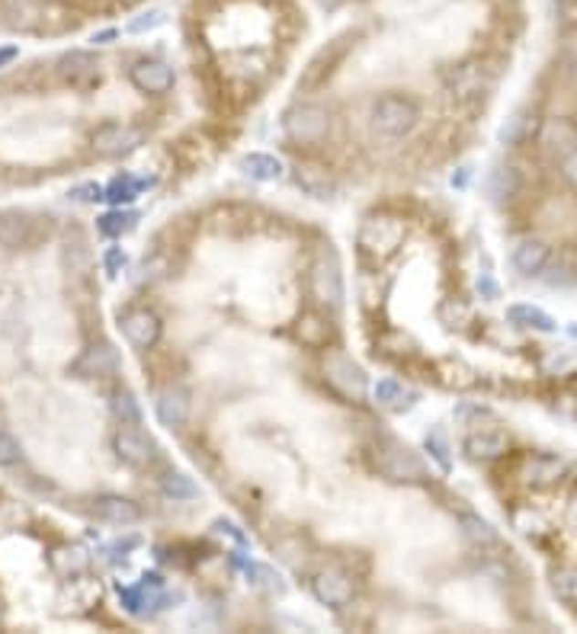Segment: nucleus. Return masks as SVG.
I'll return each mask as SVG.
<instances>
[{
    "mask_svg": "<svg viewBox=\"0 0 577 634\" xmlns=\"http://www.w3.org/2000/svg\"><path fill=\"white\" fill-rule=\"evenodd\" d=\"M417 125V106L414 99L398 97V93H388L375 103L372 109V129L385 138H404L407 131Z\"/></svg>",
    "mask_w": 577,
    "mask_h": 634,
    "instance_id": "obj_1",
    "label": "nucleus"
},
{
    "mask_svg": "<svg viewBox=\"0 0 577 634\" xmlns=\"http://www.w3.org/2000/svg\"><path fill=\"white\" fill-rule=\"evenodd\" d=\"M311 292L328 307L343 305V269L334 250L321 247L315 254V263H311Z\"/></svg>",
    "mask_w": 577,
    "mask_h": 634,
    "instance_id": "obj_2",
    "label": "nucleus"
},
{
    "mask_svg": "<svg viewBox=\"0 0 577 634\" xmlns=\"http://www.w3.org/2000/svg\"><path fill=\"white\" fill-rule=\"evenodd\" d=\"M330 129V116L318 103H299L286 112V135L296 144H318Z\"/></svg>",
    "mask_w": 577,
    "mask_h": 634,
    "instance_id": "obj_3",
    "label": "nucleus"
},
{
    "mask_svg": "<svg viewBox=\"0 0 577 634\" xmlns=\"http://www.w3.org/2000/svg\"><path fill=\"white\" fill-rule=\"evenodd\" d=\"M404 241V224L392 215H375L360 228V247L372 256H392Z\"/></svg>",
    "mask_w": 577,
    "mask_h": 634,
    "instance_id": "obj_4",
    "label": "nucleus"
},
{
    "mask_svg": "<svg viewBox=\"0 0 577 634\" xmlns=\"http://www.w3.org/2000/svg\"><path fill=\"white\" fill-rule=\"evenodd\" d=\"M324 375H328L330 385H334L337 391H341L343 398H350V400H360L362 394H366V388H369V379H366V372H362V366L350 359V356H343V353H328V356H324Z\"/></svg>",
    "mask_w": 577,
    "mask_h": 634,
    "instance_id": "obj_5",
    "label": "nucleus"
},
{
    "mask_svg": "<svg viewBox=\"0 0 577 634\" xmlns=\"http://www.w3.org/2000/svg\"><path fill=\"white\" fill-rule=\"evenodd\" d=\"M539 144L555 161H571L577 154V125L564 116H551L539 129Z\"/></svg>",
    "mask_w": 577,
    "mask_h": 634,
    "instance_id": "obj_6",
    "label": "nucleus"
},
{
    "mask_svg": "<svg viewBox=\"0 0 577 634\" xmlns=\"http://www.w3.org/2000/svg\"><path fill=\"white\" fill-rule=\"evenodd\" d=\"M138 144H142V131L122 122H110L93 131V151L100 157H122L129 151H135Z\"/></svg>",
    "mask_w": 577,
    "mask_h": 634,
    "instance_id": "obj_7",
    "label": "nucleus"
},
{
    "mask_svg": "<svg viewBox=\"0 0 577 634\" xmlns=\"http://www.w3.org/2000/svg\"><path fill=\"white\" fill-rule=\"evenodd\" d=\"M379 468L394 481H424L426 478L424 458H420L417 452L404 449V445H388L379 455Z\"/></svg>",
    "mask_w": 577,
    "mask_h": 634,
    "instance_id": "obj_8",
    "label": "nucleus"
},
{
    "mask_svg": "<svg viewBox=\"0 0 577 634\" xmlns=\"http://www.w3.org/2000/svg\"><path fill=\"white\" fill-rule=\"evenodd\" d=\"M39 241V224L26 212H0V247L20 250Z\"/></svg>",
    "mask_w": 577,
    "mask_h": 634,
    "instance_id": "obj_9",
    "label": "nucleus"
},
{
    "mask_svg": "<svg viewBox=\"0 0 577 634\" xmlns=\"http://www.w3.org/2000/svg\"><path fill=\"white\" fill-rule=\"evenodd\" d=\"M311 589H315V599L324 602V606L330 608H343L353 602V580H350L343 570H321V574H315V580H311Z\"/></svg>",
    "mask_w": 577,
    "mask_h": 634,
    "instance_id": "obj_10",
    "label": "nucleus"
},
{
    "mask_svg": "<svg viewBox=\"0 0 577 634\" xmlns=\"http://www.w3.org/2000/svg\"><path fill=\"white\" fill-rule=\"evenodd\" d=\"M58 78L74 90H90L93 84H100V65L93 55L71 52L58 61Z\"/></svg>",
    "mask_w": 577,
    "mask_h": 634,
    "instance_id": "obj_11",
    "label": "nucleus"
},
{
    "mask_svg": "<svg viewBox=\"0 0 577 634\" xmlns=\"http://www.w3.org/2000/svg\"><path fill=\"white\" fill-rule=\"evenodd\" d=\"M122 334L135 349H152L161 340V321L152 311H131L122 317Z\"/></svg>",
    "mask_w": 577,
    "mask_h": 634,
    "instance_id": "obj_12",
    "label": "nucleus"
},
{
    "mask_svg": "<svg viewBox=\"0 0 577 634\" xmlns=\"http://www.w3.org/2000/svg\"><path fill=\"white\" fill-rule=\"evenodd\" d=\"M116 366H119L116 349L110 343H93L74 362V375H80V379H106V375L116 372Z\"/></svg>",
    "mask_w": 577,
    "mask_h": 634,
    "instance_id": "obj_13",
    "label": "nucleus"
},
{
    "mask_svg": "<svg viewBox=\"0 0 577 634\" xmlns=\"http://www.w3.org/2000/svg\"><path fill=\"white\" fill-rule=\"evenodd\" d=\"M116 455L131 468H148L154 462V445L135 430V426H122L116 432Z\"/></svg>",
    "mask_w": 577,
    "mask_h": 634,
    "instance_id": "obj_14",
    "label": "nucleus"
},
{
    "mask_svg": "<svg viewBox=\"0 0 577 634\" xmlns=\"http://www.w3.org/2000/svg\"><path fill=\"white\" fill-rule=\"evenodd\" d=\"M129 80L142 93H167L173 87V68L164 61H138L129 71Z\"/></svg>",
    "mask_w": 577,
    "mask_h": 634,
    "instance_id": "obj_15",
    "label": "nucleus"
},
{
    "mask_svg": "<svg viewBox=\"0 0 577 634\" xmlns=\"http://www.w3.org/2000/svg\"><path fill=\"white\" fill-rule=\"evenodd\" d=\"M343 52H347V46H343V39H337L330 48H324L318 58L309 61V68L302 71V78H299V90L302 93H311L318 90V87L324 84V80L330 78V71H334V65L343 58Z\"/></svg>",
    "mask_w": 577,
    "mask_h": 634,
    "instance_id": "obj_16",
    "label": "nucleus"
},
{
    "mask_svg": "<svg viewBox=\"0 0 577 634\" xmlns=\"http://www.w3.org/2000/svg\"><path fill=\"white\" fill-rule=\"evenodd\" d=\"M154 407H158V420L167 430H180V426L190 420V394L180 385L164 388V391L158 394V404Z\"/></svg>",
    "mask_w": 577,
    "mask_h": 634,
    "instance_id": "obj_17",
    "label": "nucleus"
},
{
    "mask_svg": "<svg viewBox=\"0 0 577 634\" xmlns=\"http://www.w3.org/2000/svg\"><path fill=\"white\" fill-rule=\"evenodd\" d=\"M93 516L112 525H131L142 519V510H138V504H131L125 497H100L93 504Z\"/></svg>",
    "mask_w": 577,
    "mask_h": 634,
    "instance_id": "obj_18",
    "label": "nucleus"
},
{
    "mask_svg": "<svg viewBox=\"0 0 577 634\" xmlns=\"http://www.w3.org/2000/svg\"><path fill=\"white\" fill-rule=\"evenodd\" d=\"M466 452L475 462H491V458H500L507 452V436L498 430L472 432V436L466 439Z\"/></svg>",
    "mask_w": 577,
    "mask_h": 634,
    "instance_id": "obj_19",
    "label": "nucleus"
},
{
    "mask_svg": "<svg viewBox=\"0 0 577 634\" xmlns=\"http://www.w3.org/2000/svg\"><path fill=\"white\" fill-rule=\"evenodd\" d=\"M545 263H549V247H545L542 241H536V237H530V241H519L517 250H513V266H517L523 275L542 273Z\"/></svg>",
    "mask_w": 577,
    "mask_h": 634,
    "instance_id": "obj_20",
    "label": "nucleus"
},
{
    "mask_svg": "<svg viewBox=\"0 0 577 634\" xmlns=\"http://www.w3.org/2000/svg\"><path fill=\"white\" fill-rule=\"evenodd\" d=\"M507 321L517 324V327L539 330V334H551V330H555V317H551V314H545L542 307H536V305H513V307H507Z\"/></svg>",
    "mask_w": 577,
    "mask_h": 634,
    "instance_id": "obj_21",
    "label": "nucleus"
},
{
    "mask_svg": "<svg viewBox=\"0 0 577 634\" xmlns=\"http://www.w3.org/2000/svg\"><path fill=\"white\" fill-rule=\"evenodd\" d=\"M296 180H299V186L315 199H328L330 192H334V180H330V173L318 164H299Z\"/></svg>",
    "mask_w": 577,
    "mask_h": 634,
    "instance_id": "obj_22",
    "label": "nucleus"
},
{
    "mask_svg": "<svg viewBox=\"0 0 577 634\" xmlns=\"http://www.w3.org/2000/svg\"><path fill=\"white\" fill-rule=\"evenodd\" d=\"M241 171L247 173L250 180H263V183H269V180H279L282 177L279 157H273V154H247L241 161Z\"/></svg>",
    "mask_w": 577,
    "mask_h": 634,
    "instance_id": "obj_23",
    "label": "nucleus"
},
{
    "mask_svg": "<svg viewBox=\"0 0 577 634\" xmlns=\"http://www.w3.org/2000/svg\"><path fill=\"white\" fill-rule=\"evenodd\" d=\"M328 337H330V327L321 314L305 311L302 317H299V340H302L305 347H328Z\"/></svg>",
    "mask_w": 577,
    "mask_h": 634,
    "instance_id": "obj_24",
    "label": "nucleus"
},
{
    "mask_svg": "<svg viewBox=\"0 0 577 634\" xmlns=\"http://www.w3.org/2000/svg\"><path fill=\"white\" fill-rule=\"evenodd\" d=\"M564 471V464L558 462V458H532V462H526V481L536 487L542 484H551V481H558V474Z\"/></svg>",
    "mask_w": 577,
    "mask_h": 634,
    "instance_id": "obj_25",
    "label": "nucleus"
},
{
    "mask_svg": "<svg viewBox=\"0 0 577 634\" xmlns=\"http://www.w3.org/2000/svg\"><path fill=\"white\" fill-rule=\"evenodd\" d=\"M52 567L58 570L61 577H78V574H84L87 570V551L84 548H61V551H55L52 555Z\"/></svg>",
    "mask_w": 577,
    "mask_h": 634,
    "instance_id": "obj_26",
    "label": "nucleus"
},
{
    "mask_svg": "<svg viewBox=\"0 0 577 634\" xmlns=\"http://www.w3.org/2000/svg\"><path fill=\"white\" fill-rule=\"evenodd\" d=\"M112 413H116V420L122 426H138L142 423V407H138V400H135V394L131 391H125V388H119L116 394H112Z\"/></svg>",
    "mask_w": 577,
    "mask_h": 634,
    "instance_id": "obj_27",
    "label": "nucleus"
},
{
    "mask_svg": "<svg viewBox=\"0 0 577 634\" xmlns=\"http://www.w3.org/2000/svg\"><path fill=\"white\" fill-rule=\"evenodd\" d=\"M459 525H462V532H466L468 542H475V545H494V542H498V532H494L491 523H485L481 516L466 513V516L459 519Z\"/></svg>",
    "mask_w": 577,
    "mask_h": 634,
    "instance_id": "obj_28",
    "label": "nucleus"
},
{
    "mask_svg": "<svg viewBox=\"0 0 577 634\" xmlns=\"http://www.w3.org/2000/svg\"><path fill=\"white\" fill-rule=\"evenodd\" d=\"M407 398H411V394H407L404 388H401L398 381H392V379H385V381H379V385H375V400H379L382 407H394V411H401V407H407Z\"/></svg>",
    "mask_w": 577,
    "mask_h": 634,
    "instance_id": "obj_29",
    "label": "nucleus"
},
{
    "mask_svg": "<svg viewBox=\"0 0 577 634\" xmlns=\"http://www.w3.org/2000/svg\"><path fill=\"white\" fill-rule=\"evenodd\" d=\"M164 494L173 500H196L199 497V487L193 484V478L186 474H167L164 478Z\"/></svg>",
    "mask_w": 577,
    "mask_h": 634,
    "instance_id": "obj_30",
    "label": "nucleus"
},
{
    "mask_svg": "<svg viewBox=\"0 0 577 634\" xmlns=\"http://www.w3.org/2000/svg\"><path fill=\"white\" fill-rule=\"evenodd\" d=\"M488 190H491L494 199L510 196V192L517 190V173H513L510 167H498V171L491 173V180H488Z\"/></svg>",
    "mask_w": 577,
    "mask_h": 634,
    "instance_id": "obj_31",
    "label": "nucleus"
},
{
    "mask_svg": "<svg viewBox=\"0 0 577 634\" xmlns=\"http://www.w3.org/2000/svg\"><path fill=\"white\" fill-rule=\"evenodd\" d=\"M138 190H142V183H138V180H131L129 173H125V177L112 180L110 190H106V199H110V203H129V199L138 196Z\"/></svg>",
    "mask_w": 577,
    "mask_h": 634,
    "instance_id": "obj_32",
    "label": "nucleus"
},
{
    "mask_svg": "<svg viewBox=\"0 0 577 634\" xmlns=\"http://www.w3.org/2000/svg\"><path fill=\"white\" fill-rule=\"evenodd\" d=\"M119 599H122V606L129 608V612H144V606L152 602V593H148V583H142L138 589H119Z\"/></svg>",
    "mask_w": 577,
    "mask_h": 634,
    "instance_id": "obj_33",
    "label": "nucleus"
},
{
    "mask_svg": "<svg viewBox=\"0 0 577 634\" xmlns=\"http://www.w3.org/2000/svg\"><path fill=\"white\" fill-rule=\"evenodd\" d=\"M23 458V449L10 432L0 430V468H14L16 462Z\"/></svg>",
    "mask_w": 577,
    "mask_h": 634,
    "instance_id": "obj_34",
    "label": "nucleus"
},
{
    "mask_svg": "<svg viewBox=\"0 0 577 634\" xmlns=\"http://www.w3.org/2000/svg\"><path fill=\"white\" fill-rule=\"evenodd\" d=\"M131 222H135V215H129V212H110V215H103L100 218V231H103V234H122V231H129L131 228Z\"/></svg>",
    "mask_w": 577,
    "mask_h": 634,
    "instance_id": "obj_35",
    "label": "nucleus"
},
{
    "mask_svg": "<svg viewBox=\"0 0 577 634\" xmlns=\"http://www.w3.org/2000/svg\"><path fill=\"white\" fill-rule=\"evenodd\" d=\"M555 593L568 602H577V570H561L555 577Z\"/></svg>",
    "mask_w": 577,
    "mask_h": 634,
    "instance_id": "obj_36",
    "label": "nucleus"
},
{
    "mask_svg": "<svg viewBox=\"0 0 577 634\" xmlns=\"http://www.w3.org/2000/svg\"><path fill=\"white\" fill-rule=\"evenodd\" d=\"M577 369V359L574 356H549L545 359V372H551V375H571Z\"/></svg>",
    "mask_w": 577,
    "mask_h": 634,
    "instance_id": "obj_37",
    "label": "nucleus"
},
{
    "mask_svg": "<svg viewBox=\"0 0 577 634\" xmlns=\"http://www.w3.org/2000/svg\"><path fill=\"white\" fill-rule=\"evenodd\" d=\"M167 16L161 14V10H152V14H144L142 20H135V23H129V33H144V29H154V26H161Z\"/></svg>",
    "mask_w": 577,
    "mask_h": 634,
    "instance_id": "obj_38",
    "label": "nucleus"
},
{
    "mask_svg": "<svg viewBox=\"0 0 577 634\" xmlns=\"http://www.w3.org/2000/svg\"><path fill=\"white\" fill-rule=\"evenodd\" d=\"M71 199H78V203H97V199H106V190H100L97 183H87L71 190Z\"/></svg>",
    "mask_w": 577,
    "mask_h": 634,
    "instance_id": "obj_39",
    "label": "nucleus"
},
{
    "mask_svg": "<svg viewBox=\"0 0 577 634\" xmlns=\"http://www.w3.org/2000/svg\"><path fill=\"white\" fill-rule=\"evenodd\" d=\"M517 529H523L526 535H532V532H542V519L523 510V513H517Z\"/></svg>",
    "mask_w": 577,
    "mask_h": 634,
    "instance_id": "obj_40",
    "label": "nucleus"
},
{
    "mask_svg": "<svg viewBox=\"0 0 577 634\" xmlns=\"http://www.w3.org/2000/svg\"><path fill=\"white\" fill-rule=\"evenodd\" d=\"M426 449H430V452H433V458L440 462V468H449L446 445H443V439H440V436H430V439H426Z\"/></svg>",
    "mask_w": 577,
    "mask_h": 634,
    "instance_id": "obj_41",
    "label": "nucleus"
},
{
    "mask_svg": "<svg viewBox=\"0 0 577 634\" xmlns=\"http://www.w3.org/2000/svg\"><path fill=\"white\" fill-rule=\"evenodd\" d=\"M564 68H568V74H571V78H574L577 80V46H571L568 48V52H564Z\"/></svg>",
    "mask_w": 577,
    "mask_h": 634,
    "instance_id": "obj_42",
    "label": "nucleus"
},
{
    "mask_svg": "<svg viewBox=\"0 0 577 634\" xmlns=\"http://www.w3.org/2000/svg\"><path fill=\"white\" fill-rule=\"evenodd\" d=\"M119 263H122V254H119V250H110V256H106V269H110V273H116Z\"/></svg>",
    "mask_w": 577,
    "mask_h": 634,
    "instance_id": "obj_43",
    "label": "nucleus"
},
{
    "mask_svg": "<svg viewBox=\"0 0 577 634\" xmlns=\"http://www.w3.org/2000/svg\"><path fill=\"white\" fill-rule=\"evenodd\" d=\"M16 58V48L10 46V48H0V65H7V61H14Z\"/></svg>",
    "mask_w": 577,
    "mask_h": 634,
    "instance_id": "obj_44",
    "label": "nucleus"
},
{
    "mask_svg": "<svg viewBox=\"0 0 577 634\" xmlns=\"http://www.w3.org/2000/svg\"><path fill=\"white\" fill-rule=\"evenodd\" d=\"M564 164H568V167H564V171H568V177H571V180H574V183H577V154L571 157V161H564Z\"/></svg>",
    "mask_w": 577,
    "mask_h": 634,
    "instance_id": "obj_45",
    "label": "nucleus"
},
{
    "mask_svg": "<svg viewBox=\"0 0 577 634\" xmlns=\"http://www.w3.org/2000/svg\"><path fill=\"white\" fill-rule=\"evenodd\" d=\"M318 4H321L324 10H337L343 4V0H318Z\"/></svg>",
    "mask_w": 577,
    "mask_h": 634,
    "instance_id": "obj_46",
    "label": "nucleus"
},
{
    "mask_svg": "<svg viewBox=\"0 0 577 634\" xmlns=\"http://www.w3.org/2000/svg\"><path fill=\"white\" fill-rule=\"evenodd\" d=\"M110 39H116V33H100V36H93V42H110Z\"/></svg>",
    "mask_w": 577,
    "mask_h": 634,
    "instance_id": "obj_47",
    "label": "nucleus"
},
{
    "mask_svg": "<svg viewBox=\"0 0 577 634\" xmlns=\"http://www.w3.org/2000/svg\"><path fill=\"white\" fill-rule=\"evenodd\" d=\"M574 519H577V510H574Z\"/></svg>",
    "mask_w": 577,
    "mask_h": 634,
    "instance_id": "obj_48",
    "label": "nucleus"
}]
</instances>
